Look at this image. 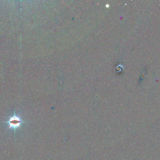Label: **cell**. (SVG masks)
Returning <instances> with one entry per match:
<instances>
[{"label":"cell","mask_w":160,"mask_h":160,"mask_svg":"<svg viewBox=\"0 0 160 160\" xmlns=\"http://www.w3.org/2000/svg\"><path fill=\"white\" fill-rule=\"evenodd\" d=\"M23 122L22 121L20 116L14 114V115L10 118L7 123H8L10 129H16L19 128Z\"/></svg>","instance_id":"obj_1"}]
</instances>
